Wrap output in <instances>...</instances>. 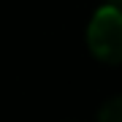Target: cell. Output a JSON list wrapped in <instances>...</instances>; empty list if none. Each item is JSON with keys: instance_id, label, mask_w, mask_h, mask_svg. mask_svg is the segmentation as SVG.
<instances>
[{"instance_id": "obj_1", "label": "cell", "mask_w": 122, "mask_h": 122, "mask_svg": "<svg viewBox=\"0 0 122 122\" xmlns=\"http://www.w3.org/2000/svg\"><path fill=\"white\" fill-rule=\"evenodd\" d=\"M87 46L100 62H122V11L117 5H103L95 11L87 27Z\"/></svg>"}, {"instance_id": "obj_2", "label": "cell", "mask_w": 122, "mask_h": 122, "mask_svg": "<svg viewBox=\"0 0 122 122\" xmlns=\"http://www.w3.org/2000/svg\"><path fill=\"white\" fill-rule=\"evenodd\" d=\"M100 122H122V95L111 98L100 109Z\"/></svg>"}, {"instance_id": "obj_3", "label": "cell", "mask_w": 122, "mask_h": 122, "mask_svg": "<svg viewBox=\"0 0 122 122\" xmlns=\"http://www.w3.org/2000/svg\"><path fill=\"white\" fill-rule=\"evenodd\" d=\"M111 5H117V8L122 11V0H111Z\"/></svg>"}]
</instances>
